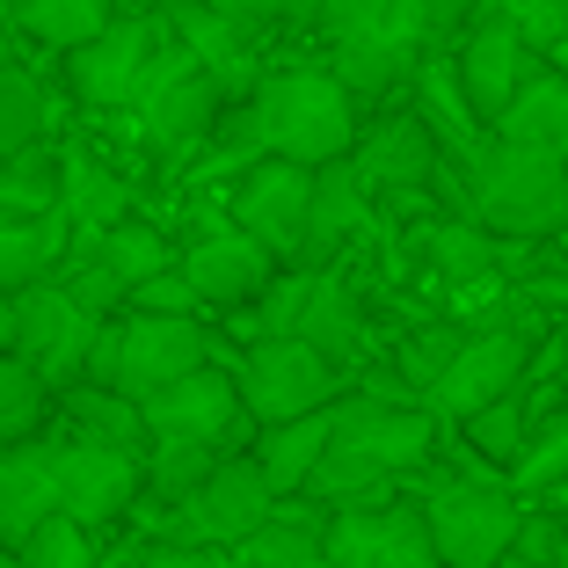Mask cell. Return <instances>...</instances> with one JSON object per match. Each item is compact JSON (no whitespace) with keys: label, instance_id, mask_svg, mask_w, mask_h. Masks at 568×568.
<instances>
[{"label":"cell","instance_id":"6da1fadb","mask_svg":"<svg viewBox=\"0 0 568 568\" xmlns=\"http://www.w3.org/2000/svg\"><path fill=\"white\" fill-rule=\"evenodd\" d=\"M467 219H481L488 234H518V241L568 226V153L488 139L467 161Z\"/></svg>","mask_w":568,"mask_h":568},{"label":"cell","instance_id":"7a4b0ae2","mask_svg":"<svg viewBox=\"0 0 568 568\" xmlns=\"http://www.w3.org/2000/svg\"><path fill=\"white\" fill-rule=\"evenodd\" d=\"M255 124H263V146L284 153V161H306V168H328L357 146V95L343 88V73H321V67H292V73H270L255 88Z\"/></svg>","mask_w":568,"mask_h":568},{"label":"cell","instance_id":"3957f363","mask_svg":"<svg viewBox=\"0 0 568 568\" xmlns=\"http://www.w3.org/2000/svg\"><path fill=\"white\" fill-rule=\"evenodd\" d=\"M321 30L335 37V73L357 102H379L394 81H408L423 37H430V0H328Z\"/></svg>","mask_w":568,"mask_h":568},{"label":"cell","instance_id":"277c9868","mask_svg":"<svg viewBox=\"0 0 568 568\" xmlns=\"http://www.w3.org/2000/svg\"><path fill=\"white\" fill-rule=\"evenodd\" d=\"M219 357V335L204 328L197 314H153V306H124L110 314L102 328L95 357H88V379L102 386H124V394H161L168 379H183V372L212 365Z\"/></svg>","mask_w":568,"mask_h":568},{"label":"cell","instance_id":"5b68a950","mask_svg":"<svg viewBox=\"0 0 568 568\" xmlns=\"http://www.w3.org/2000/svg\"><path fill=\"white\" fill-rule=\"evenodd\" d=\"M277 503H284V496L270 488L263 459H255V452H226L197 496L153 510L146 532H153V539H175V547H219V554H234L241 539H248L255 525L277 510Z\"/></svg>","mask_w":568,"mask_h":568},{"label":"cell","instance_id":"8992f818","mask_svg":"<svg viewBox=\"0 0 568 568\" xmlns=\"http://www.w3.org/2000/svg\"><path fill=\"white\" fill-rule=\"evenodd\" d=\"M234 379H241V402H248L255 423L314 416V408H335L351 394V365H335L306 335H255L248 357H234Z\"/></svg>","mask_w":568,"mask_h":568},{"label":"cell","instance_id":"52a82bcc","mask_svg":"<svg viewBox=\"0 0 568 568\" xmlns=\"http://www.w3.org/2000/svg\"><path fill=\"white\" fill-rule=\"evenodd\" d=\"M102 328H110V314L73 300L67 277H37L22 292H8V351H22L51 386L88 379V357H95Z\"/></svg>","mask_w":568,"mask_h":568},{"label":"cell","instance_id":"ba28073f","mask_svg":"<svg viewBox=\"0 0 568 568\" xmlns=\"http://www.w3.org/2000/svg\"><path fill=\"white\" fill-rule=\"evenodd\" d=\"M416 503L430 518V539H437L445 568H496L525 525L518 488H496L481 474H437V481H423Z\"/></svg>","mask_w":568,"mask_h":568},{"label":"cell","instance_id":"9c48e42d","mask_svg":"<svg viewBox=\"0 0 568 568\" xmlns=\"http://www.w3.org/2000/svg\"><path fill=\"white\" fill-rule=\"evenodd\" d=\"M132 118L153 153H197V146H212L219 118H226V81L204 59H190V44H168L161 67L139 88Z\"/></svg>","mask_w":568,"mask_h":568},{"label":"cell","instance_id":"30bf717a","mask_svg":"<svg viewBox=\"0 0 568 568\" xmlns=\"http://www.w3.org/2000/svg\"><path fill=\"white\" fill-rule=\"evenodd\" d=\"M168 44H175L168 16H118L110 30H95L88 44L67 51V88L88 110H132Z\"/></svg>","mask_w":568,"mask_h":568},{"label":"cell","instance_id":"8fae6325","mask_svg":"<svg viewBox=\"0 0 568 568\" xmlns=\"http://www.w3.org/2000/svg\"><path fill=\"white\" fill-rule=\"evenodd\" d=\"M335 445L372 459L379 474H416L430 467L437 452V408L430 402H408V394H379V386H357L335 402Z\"/></svg>","mask_w":568,"mask_h":568},{"label":"cell","instance_id":"7c38bea8","mask_svg":"<svg viewBox=\"0 0 568 568\" xmlns=\"http://www.w3.org/2000/svg\"><path fill=\"white\" fill-rule=\"evenodd\" d=\"M146 430L153 437H204V445H219V452H248L263 423L248 416V402H241L234 365L212 357V365L168 379L161 394H146Z\"/></svg>","mask_w":568,"mask_h":568},{"label":"cell","instance_id":"4fadbf2b","mask_svg":"<svg viewBox=\"0 0 568 568\" xmlns=\"http://www.w3.org/2000/svg\"><path fill=\"white\" fill-rule=\"evenodd\" d=\"M532 379V335L525 328H467V343H459V357L445 365V379L430 386V408L452 423H467L474 408L503 402V394H518V386Z\"/></svg>","mask_w":568,"mask_h":568},{"label":"cell","instance_id":"5bb4252c","mask_svg":"<svg viewBox=\"0 0 568 568\" xmlns=\"http://www.w3.org/2000/svg\"><path fill=\"white\" fill-rule=\"evenodd\" d=\"M59 481H67V510L102 532V525H118L139 510V496H146V452L59 430Z\"/></svg>","mask_w":568,"mask_h":568},{"label":"cell","instance_id":"9a60e30c","mask_svg":"<svg viewBox=\"0 0 568 568\" xmlns=\"http://www.w3.org/2000/svg\"><path fill=\"white\" fill-rule=\"evenodd\" d=\"M328 554L343 568H445L423 503H351V510H328Z\"/></svg>","mask_w":568,"mask_h":568},{"label":"cell","instance_id":"2e32d148","mask_svg":"<svg viewBox=\"0 0 568 568\" xmlns=\"http://www.w3.org/2000/svg\"><path fill=\"white\" fill-rule=\"evenodd\" d=\"M234 219L277 255V263H300L306 255V219H314V168L284 161V153H263L234 183Z\"/></svg>","mask_w":568,"mask_h":568},{"label":"cell","instance_id":"e0dca14e","mask_svg":"<svg viewBox=\"0 0 568 568\" xmlns=\"http://www.w3.org/2000/svg\"><path fill=\"white\" fill-rule=\"evenodd\" d=\"M277 270L284 263L248 234V226H241V219H219V226H204V234L183 248V277L197 284V300L219 306V314L255 306L270 284H277Z\"/></svg>","mask_w":568,"mask_h":568},{"label":"cell","instance_id":"ac0fdd59","mask_svg":"<svg viewBox=\"0 0 568 568\" xmlns=\"http://www.w3.org/2000/svg\"><path fill=\"white\" fill-rule=\"evenodd\" d=\"M539 67H547V51H539L510 16H481L467 30V44H459V81H467L481 124H496L503 110H510V95H518Z\"/></svg>","mask_w":568,"mask_h":568},{"label":"cell","instance_id":"d6986e66","mask_svg":"<svg viewBox=\"0 0 568 568\" xmlns=\"http://www.w3.org/2000/svg\"><path fill=\"white\" fill-rule=\"evenodd\" d=\"M67 510V481H59V437H22L0 445V539H30L44 518Z\"/></svg>","mask_w":568,"mask_h":568},{"label":"cell","instance_id":"ffe728a7","mask_svg":"<svg viewBox=\"0 0 568 568\" xmlns=\"http://www.w3.org/2000/svg\"><path fill=\"white\" fill-rule=\"evenodd\" d=\"M437 153H445V139L430 132L423 110H408V118L372 124V132L351 146V161L365 168L372 190H416V183H430V175H437Z\"/></svg>","mask_w":568,"mask_h":568},{"label":"cell","instance_id":"44dd1931","mask_svg":"<svg viewBox=\"0 0 568 568\" xmlns=\"http://www.w3.org/2000/svg\"><path fill=\"white\" fill-rule=\"evenodd\" d=\"M372 226V183H365V168L343 153V161L314 168V219H306V255L300 263H328L335 248H351L357 234Z\"/></svg>","mask_w":568,"mask_h":568},{"label":"cell","instance_id":"7402d4cb","mask_svg":"<svg viewBox=\"0 0 568 568\" xmlns=\"http://www.w3.org/2000/svg\"><path fill=\"white\" fill-rule=\"evenodd\" d=\"M168 30H175V44H190V59H204V67L226 81V95L263 88V81H255L248 30H241L226 8H212V0H175V8H168Z\"/></svg>","mask_w":568,"mask_h":568},{"label":"cell","instance_id":"603a6c76","mask_svg":"<svg viewBox=\"0 0 568 568\" xmlns=\"http://www.w3.org/2000/svg\"><path fill=\"white\" fill-rule=\"evenodd\" d=\"M59 430L102 437V445H124V452H146V445H153L146 402H139V394H124V386H102V379L59 386Z\"/></svg>","mask_w":568,"mask_h":568},{"label":"cell","instance_id":"cb8c5ba5","mask_svg":"<svg viewBox=\"0 0 568 568\" xmlns=\"http://www.w3.org/2000/svg\"><path fill=\"white\" fill-rule=\"evenodd\" d=\"M328 437H335V408H314V416H284L255 430V459H263L270 488L277 496H306L314 467L328 459Z\"/></svg>","mask_w":568,"mask_h":568},{"label":"cell","instance_id":"d4e9b609","mask_svg":"<svg viewBox=\"0 0 568 568\" xmlns=\"http://www.w3.org/2000/svg\"><path fill=\"white\" fill-rule=\"evenodd\" d=\"M292 335L321 343L335 365H357V351H365L372 321H365V300L351 292V277H335V270H314V292H306L300 328H292Z\"/></svg>","mask_w":568,"mask_h":568},{"label":"cell","instance_id":"484cf974","mask_svg":"<svg viewBox=\"0 0 568 568\" xmlns=\"http://www.w3.org/2000/svg\"><path fill=\"white\" fill-rule=\"evenodd\" d=\"M321 547H328V510H321V503L300 510V503L284 496L277 510L234 547V568H300V561H314Z\"/></svg>","mask_w":568,"mask_h":568},{"label":"cell","instance_id":"4316f807","mask_svg":"<svg viewBox=\"0 0 568 568\" xmlns=\"http://www.w3.org/2000/svg\"><path fill=\"white\" fill-rule=\"evenodd\" d=\"M416 110L430 118V132L445 139V153H452L459 168H467L474 153L488 146V139H481V110H474L467 81H459V59H452V67L437 59V67H423V73H416Z\"/></svg>","mask_w":568,"mask_h":568},{"label":"cell","instance_id":"83f0119b","mask_svg":"<svg viewBox=\"0 0 568 568\" xmlns=\"http://www.w3.org/2000/svg\"><path fill=\"white\" fill-rule=\"evenodd\" d=\"M67 212V146L0 153V219H51Z\"/></svg>","mask_w":568,"mask_h":568},{"label":"cell","instance_id":"f1b7e54d","mask_svg":"<svg viewBox=\"0 0 568 568\" xmlns=\"http://www.w3.org/2000/svg\"><path fill=\"white\" fill-rule=\"evenodd\" d=\"M496 139H518V146L568 153V73L554 67V59L518 88V95H510V110L496 118Z\"/></svg>","mask_w":568,"mask_h":568},{"label":"cell","instance_id":"f546056e","mask_svg":"<svg viewBox=\"0 0 568 568\" xmlns=\"http://www.w3.org/2000/svg\"><path fill=\"white\" fill-rule=\"evenodd\" d=\"M73 248V219L51 212V219H0V300L22 292V284L51 277V270L67 263Z\"/></svg>","mask_w":568,"mask_h":568},{"label":"cell","instance_id":"4dcf8cb0","mask_svg":"<svg viewBox=\"0 0 568 568\" xmlns=\"http://www.w3.org/2000/svg\"><path fill=\"white\" fill-rule=\"evenodd\" d=\"M67 219L73 234H110L118 219H132V183L110 175L88 146H67Z\"/></svg>","mask_w":568,"mask_h":568},{"label":"cell","instance_id":"1f68e13d","mask_svg":"<svg viewBox=\"0 0 568 568\" xmlns=\"http://www.w3.org/2000/svg\"><path fill=\"white\" fill-rule=\"evenodd\" d=\"M8 22L44 51H73L118 22V0H8Z\"/></svg>","mask_w":568,"mask_h":568},{"label":"cell","instance_id":"d6a6232c","mask_svg":"<svg viewBox=\"0 0 568 568\" xmlns=\"http://www.w3.org/2000/svg\"><path fill=\"white\" fill-rule=\"evenodd\" d=\"M59 416V386L30 365L22 351H0V445H22Z\"/></svg>","mask_w":568,"mask_h":568},{"label":"cell","instance_id":"836d02e7","mask_svg":"<svg viewBox=\"0 0 568 568\" xmlns=\"http://www.w3.org/2000/svg\"><path fill=\"white\" fill-rule=\"evenodd\" d=\"M95 248H102V263L124 277V292H139L146 277H161V270L183 263V248H175V241H168L153 219H118V226H110Z\"/></svg>","mask_w":568,"mask_h":568},{"label":"cell","instance_id":"e575fe53","mask_svg":"<svg viewBox=\"0 0 568 568\" xmlns=\"http://www.w3.org/2000/svg\"><path fill=\"white\" fill-rule=\"evenodd\" d=\"M51 139V88L30 67H0V153L44 146Z\"/></svg>","mask_w":568,"mask_h":568},{"label":"cell","instance_id":"d590c367","mask_svg":"<svg viewBox=\"0 0 568 568\" xmlns=\"http://www.w3.org/2000/svg\"><path fill=\"white\" fill-rule=\"evenodd\" d=\"M525 437H532V402H525V386L467 416V445H474V459H481V467H518Z\"/></svg>","mask_w":568,"mask_h":568},{"label":"cell","instance_id":"8d00e7d4","mask_svg":"<svg viewBox=\"0 0 568 568\" xmlns=\"http://www.w3.org/2000/svg\"><path fill=\"white\" fill-rule=\"evenodd\" d=\"M561 481H568V408H547V416H532V437H525L518 467H510V488L539 496V488H561Z\"/></svg>","mask_w":568,"mask_h":568},{"label":"cell","instance_id":"74e56055","mask_svg":"<svg viewBox=\"0 0 568 568\" xmlns=\"http://www.w3.org/2000/svg\"><path fill=\"white\" fill-rule=\"evenodd\" d=\"M459 343H467V328H459V321H430V328H416L402 351H394V379H402L408 394H423V402H430V386L445 379V365L459 357Z\"/></svg>","mask_w":568,"mask_h":568},{"label":"cell","instance_id":"f35d334b","mask_svg":"<svg viewBox=\"0 0 568 568\" xmlns=\"http://www.w3.org/2000/svg\"><path fill=\"white\" fill-rule=\"evenodd\" d=\"M423 255L445 284H467V277H488L496 270V248H488V226L481 219H459V226H430L423 234Z\"/></svg>","mask_w":568,"mask_h":568},{"label":"cell","instance_id":"ab89813d","mask_svg":"<svg viewBox=\"0 0 568 568\" xmlns=\"http://www.w3.org/2000/svg\"><path fill=\"white\" fill-rule=\"evenodd\" d=\"M22 561L30 568H102L95 525H81L73 510H59V518H44L30 539H22Z\"/></svg>","mask_w":568,"mask_h":568},{"label":"cell","instance_id":"60d3db41","mask_svg":"<svg viewBox=\"0 0 568 568\" xmlns=\"http://www.w3.org/2000/svg\"><path fill=\"white\" fill-rule=\"evenodd\" d=\"M496 16H510L539 51H554V44L568 37V0H503Z\"/></svg>","mask_w":568,"mask_h":568},{"label":"cell","instance_id":"b9f144b4","mask_svg":"<svg viewBox=\"0 0 568 568\" xmlns=\"http://www.w3.org/2000/svg\"><path fill=\"white\" fill-rule=\"evenodd\" d=\"M132 306H153V314H204V300H197V284L183 277V263L161 270V277H146L132 292Z\"/></svg>","mask_w":568,"mask_h":568},{"label":"cell","instance_id":"7bdbcfd3","mask_svg":"<svg viewBox=\"0 0 568 568\" xmlns=\"http://www.w3.org/2000/svg\"><path fill=\"white\" fill-rule=\"evenodd\" d=\"M139 568H234V554H219V547H175V539H146V547H139Z\"/></svg>","mask_w":568,"mask_h":568},{"label":"cell","instance_id":"ee69618b","mask_svg":"<svg viewBox=\"0 0 568 568\" xmlns=\"http://www.w3.org/2000/svg\"><path fill=\"white\" fill-rule=\"evenodd\" d=\"M0 568H30V561H22V547H16V539H0Z\"/></svg>","mask_w":568,"mask_h":568},{"label":"cell","instance_id":"f6af8a7d","mask_svg":"<svg viewBox=\"0 0 568 568\" xmlns=\"http://www.w3.org/2000/svg\"><path fill=\"white\" fill-rule=\"evenodd\" d=\"M300 568H343V561H335V554H328V547H321V554H314V561H300Z\"/></svg>","mask_w":568,"mask_h":568},{"label":"cell","instance_id":"bcb514c9","mask_svg":"<svg viewBox=\"0 0 568 568\" xmlns=\"http://www.w3.org/2000/svg\"><path fill=\"white\" fill-rule=\"evenodd\" d=\"M547 59H554V67H561V73H568V37H561V44H554V51H547Z\"/></svg>","mask_w":568,"mask_h":568},{"label":"cell","instance_id":"7dc6e473","mask_svg":"<svg viewBox=\"0 0 568 568\" xmlns=\"http://www.w3.org/2000/svg\"><path fill=\"white\" fill-rule=\"evenodd\" d=\"M554 568H568V547H561V561H554Z\"/></svg>","mask_w":568,"mask_h":568}]
</instances>
